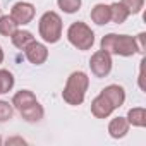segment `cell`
I'll list each match as a JSON object with an SVG mask.
<instances>
[{"label":"cell","instance_id":"cell-14","mask_svg":"<svg viewBox=\"0 0 146 146\" xmlns=\"http://www.w3.org/2000/svg\"><path fill=\"white\" fill-rule=\"evenodd\" d=\"M19 29V24L12 19V16H0V35L2 36H12Z\"/></svg>","mask_w":146,"mask_h":146},{"label":"cell","instance_id":"cell-1","mask_svg":"<svg viewBox=\"0 0 146 146\" xmlns=\"http://www.w3.org/2000/svg\"><path fill=\"white\" fill-rule=\"evenodd\" d=\"M90 88V78L86 72L83 70H74L72 74L67 78V83L62 91V98L67 105L70 107H78L84 102L86 91Z\"/></svg>","mask_w":146,"mask_h":146},{"label":"cell","instance_id":"cell-8","mask_svg":"<svg viewBox=\"0 0 146 146\" xmlns=\"http://www.w3.org/2000/svg\"><path fill=\"white\" fill-rule=\"evenodd\" d=\"M113 105L100 93L98 96H95L93 98V102H91V113L96 117V119H107V117H110L112 113H113Z\"/></svg>","mask_w":146,"mask_h":146},{"label":"cell","instance_id":"cell-23","mask_svg":"<svg viewBox=\"0 0 146 146\" xmlns=\"http://www.w3.org/2000/svg\"><path fill=\"white\" fill-rule=\"evenodd\" d=\"M4 58H5V53H4V48H2V46H0V64H2V62H4Z\"/></svg>","mask_w":146,"mask_h":146},{"label":"cell","instance_id":"cell-12","mask_svg":"<svg viewBox=\"0 0 146 146\" xmlns=\"http://www.w3.org/2000/svg\"><path fill=\"white\" fill-rule=\"evenodd\" d=\"M11 40H12V45H14L16 48L24 50L31 41H35V36H33V33L28 31V29H17V31L11 36Z\"/></svg>","mask_w":146,"mask_h":146},{"label":"cell","instance_id":"cell-9","mask_svg":"<svg viewBox=\"0 0 146 146\" xmlns=\"http://www.w3.org/2000/svg\"><path fill=\"white\" fill-rule=\"evenodd\" d=\"M100 93L113 105V108H120V107L124 105V102H125V91H124V88L119 86V84H108V86H105Z\"/></svg>","mask_w":146,"mask_h":146},{"label":"cell","instance_id":"cell-15","mask_svg":"<svg viewBox=\"0 0 146 146\" xmlns=\"http://www.w3.org/2000/svg\"><path fill=\"white\" fill-rule=\"evenodd\" d=\"M110 16H112V21H113L115 24H122V23L127 21V17H129L131 14H129V11H127L120 2H115V4L110 5Z\"/></svg>","mask_w":146,"mask_h":146},{"label":"cell","instance_id":"cell-11","mask_svg":"<svg viewBox=\"0 0 146 146\" xmlns=\"http://www.w3.org/2000/svg\"><path fill=\"white\" fill-rule=\"evenodd\" d=\"M91 21L98 26H105L112 21V16H110V5H105V4H96L93 9H91Z\"/></svg>","mask_w":146,"mask_h":146},{"label":"cell","instance_id":"cell-22","mask_svg":"<svg viewBox=\"0 0 146 146\" xmlns=\"http://www.w3.org/2000/svg\"><path fill=\"white\" fill-rule=\"evenodd\" d=\"M7 144H26V141L23 137H11L7 139Z\"/></svg>","mask_w":146,"mask_h":146},{"label":"cell","instance_id":"cell-5","mask_svg":"<svg viewBox=\"0 0 146 146\" xmlns=\"http://www.w3.org/2000/svg\"><path fill=\"white\" fill-rule=\"evenodd\" d=\"M90 69L96 78H107L112 70V55L105 50H96L90 58Z\"/></svg>","mask_w":146,"mask_h":146},{"label":"cell","instance_id":"cell-20","mask_svg":"<svg viewBox=\"0 0 146 146\" xmlns=\"http://www.w3.org/2000/svg\"><path fill=\"white\" fill-rule=\"evenodd\" d=\"M134 40H136L137 53H144V50H146V33H139L137 36H134Z\"/></svg>","mask_w":146,"mask_h":146},{"label":"cell","instance_id":"cell-10","mask_svg":"<svg viewBox=\"0 0 146 146\" xmlns=\"http://www.w3.org/2000/svg\"><path fill=\"white\" fill-rule=\"evenodd\" d=\"M129 122L125 117H113L110 122H108V134L113 137V139H120L124 137L127 132H129Z\"/></svg>","mask_w":146,"mask_h":146},{"label":"cell","instance_id":"cell-24","mask_svg":"<svg viewBox=\"0 0 146 146\" xmlns=\"http://www.w3.org/2000/svg\"><path fill=\"white\" fill-rule=\"evenodd\" d=\"M2 143H4V141H2V136H0V144H2Z\"/></svg>","mask_w":146,"mask_h":146},{"label":"cell","instance_id":"cell-18","mask_svg":"<svg viewBox=\"0 0 146 146\" xmlns=\"http://www.w3.org/2000/svg\"><path fill=\"white\" fill-rule=\"evenodd\" d=\"M120 4L129 11V14H139L144 7V0H120Z\"/></svg>","mask_w":146,"mask_h":146},{"label":"cell","instance_id":"cell-4","mask_svg":"<svg viewBox=\"0 0 146 146\" xmlns=\"http://www.w3.org/2000/svg\"><path fill=\"white\" fill-rule=\"evenodd\" d=\"M67 40L74 48L84 52V50H90L95 45V33L86 23L76 21V23H72L69 26V29H67Z\"/></svg>","mask_w":146,"mask_h":146},{"label":"cell","instance_id":"cell-25","mask_svg":"<svg viewBox=\"0 0 146 146\" xmlns=\"http://www.w3.org/2000/svg\"><path fill=\"white\" fill-rule=\"evenodd\" d=\"M0 16H2V9H0Z\"/></svg>","mask_w":146,"mask_h":146},{"label":"cell","instance_id":"cell-7","mask_svg":"<svg viewBox=\"0 0 146 146\" xmlns=\"http://www.w3.org/2000/svg\"><path fill=\"white\" fill-rule=\"evenodd\" d=\"M24 55H26L28 62H31L33 65H41L48 58V48L43 43H40V41L35 40V41H31L24 48Z\"/></svg>","mask_w":146,"mask_h":146},{"label":"cell","instance_id":"cell-16","mask_svg":"<svg viewBox=\"0 0 146 146\" xmlns=\"http://www.w3.org/2000/svg\"><path fill=\"white\" fill-rule=\"evenodd\" d=\"M14 76L12 72L7 70V69H0V95L4 93H9L12 88H14Z\"/></svg>","mask_w":146,"mask_h":146},{"label":"cell","instance_id":"cell-6","mask_svg":"<svg viewBox=\"0 0 146 146\" xmlns=\"http://www.w3.org/2000/svg\"><path fill=\"white\" fill-rule=\"evenodd\" d=\"M35 14H36V9H35V5L29 4V2H16V4L12 5V11H11L12 19H14L19 26L29 24V23L35 19Z\"/></svg>","mask_w":146,"mask_h":146},{"label":"cell","instance_id":"cell-3","mask_svg":"<svg viewBox=\"0 0 146 146\" xmlns=\"http://www.w3.org/2000/svg\"><path fill=\"white\" fill-rule=\"evenodd\" d=\"M38 31L45 43H57L62 38V17L55 11H46L38 21Z\"/></svg>","mask_w":146,"mask_h":146},{"label":"cell","instance_id":"cell-13","mask_svg":"<svg viewBox=\"0 0 146 146\" xmlns=\"http://www.w3.org/2000/svg\"><path fill=\"white\" fill-rule=\"evenodd\" d=\"M127 122L129 125H134V127H144L146 125V110L143 107H134L127 112Z\"/></svg>","mask_w":146,"mask_h":146},{"label":"cell","instance_id":"cell-19","mask_svg":"<svg viewBox=\"0 0 146 146\" xmlns=\"http://www.w3.org/2000/svg\"><path fill=\"white\" fill-rule=\"evenodd\" d=\"M14 115V107L12 103L5 102V100H0V122H5V120H11Z\"/></svg>","mask_w":146,"mask_h":146},{"label":"cell","instance_id":"cell-17","mask_svg":"<svg viewBox=\"0 0 146 146\" xmlns=\"http://www.w3.org/2000/svg\"><path fill=\"white\" fill-rule=\"evenodd\" d=\"M81 0H57V5L65 14H74L81 9Z\"/></svg>","mask_w":146,"mask_h":146},{"label":"cell","instance_id":"cell-2","mask_svg":"<svg viewBox=\"0 0 146 146\" xmlns=\"http://www.w3.org/2000/svg\"><path fill=\"white\" fill-rule=\"evenodd\" d=\"M100 48L108 52L110 55H120V57H132L134 53H137L136 40L134 36H129V35L108 33L102 38Z\"/></svg>","mask_w":146,"mask_h":146},{"label":"cell","instance_id":"cell-21","mask_svg":"<svg viewBox=\"0 0 146 146\" xmlns=\"http://www.w3.org/2000/svg\"><path fill=\"white\" fill-rule=\"evenodd\" d=\"M143 69H144V58L141 60V65H139V88H141V90H144V84H143V78H144Z\"/></svg>","mask_w":146,"mask_h":146}]
</instances>
